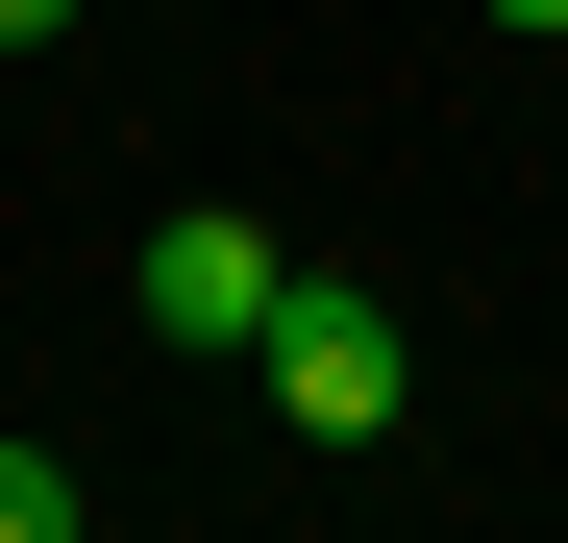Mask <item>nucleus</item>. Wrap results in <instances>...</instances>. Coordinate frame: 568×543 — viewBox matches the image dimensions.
<instances>
[{"instance_id":"f257e3e1","label":"nucleus","mask_w":568,"mask_h":543,"mask_svg":"<svg viewBox=\"0 0 568 543\" xmlns=\"http://www.w3.org/2000/svg\"><path fill=\"white\" fill-rule=\"evenodd\" d=\"M247 371H272V420H297V444H396V396H420V321L371 297V272H297Z\"/></svg>"},{"instance_id":"f03ea898","label":"nucleus","mask_w":568,"mask_h":543,"mask_svg":"<svg viewBox=\"0 0 568 543\" xmlns=\"http://www.w3.org/2000/svg\"><path fill=\"white\" fill-rule=\"evenodd\" d=\"M272 297H297V247H272L247 198H173V223H149V321H173V346H223V371H247Z\"/></svg>"},{"instance_id":"7ed1b4c3","label":"nucleus","mask_w":568,"mask_h":543,"mask_svg":"<svg viewBox=\"0 0 568 543\" xmlns=\"http://www.w3.org/2000/svg\"><path fill=\"white\" fill-rule=\"evenodd\" d=\"M0 543H74V470H50V444H0Z\"/></svg>"},{"instance_id":"20e7f679","label":"nucleus","mask_w":568,"mask_h":543,"mask_svg":"<svg viewBox=\"0 0 568 543\" xmlns=\"http://www.w3.org/2000/svg\"><path fill=\"white\" fill-rule=\"evenodd\" d=\"M495 25H544V50H568V0H495Z\"/></svg>"}]
</instances>
